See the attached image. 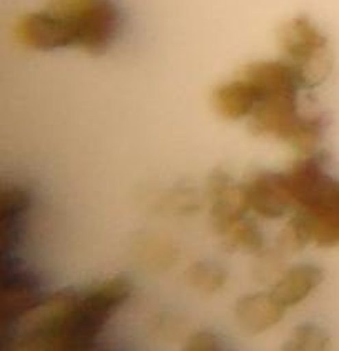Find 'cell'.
<instances>
[{
	"mask_svg": "<svg viewBox=\"0 0 339 351\" xmlns=\"http://www.w3.org/2000/svg\"><path fill=\"white\" fill-rule=\"evenodd\" d=\"M130 283L115 276L85 291H60L32 311L18 351H93L105 323L127 302Z\"/></svg>",
	"mask_w": 339,
	"mask_h": 351,
	"instance_id": "6da1fadb",
	"label": "cell"
},
{
	"mask_svg": "<svg viewBox=\"0 0 339 351\" xmlns=\"http://www.w3.org/2000/svg\"><path fill=\"white\" fill-rule=\"evenodd\" d=\"M255 92L251 115L253 134L271 136L301 154L316 152L325 122L319 115L305 114L299 107V92L307 88L298 69L286 60L255 62L241 70Z\"/></svg>",
	"mask_w": 339,
	"mask_h": 351,
	"instance_id": "7a4b0ae2",
	"label": "cell"
},
{
	"mask_svg": "<svg viewBox=\"0 0 339 351\" xmlns=\"http://www.w3.org/2000/svg\"><path fill=\"white\" fill-rule=\"evenodd\" d=\"M118 27L113 0H50L15 22L14 38L32 50L79 49L100 56L113 44Z\"/></svg>",
	"mask_w": 339,
	"mask_h": 351,
	"instance_id": "3957f363",
	"label": "cell"
},
{
	"mask_svg": "<svg viewBox=\"0 0 339 351\" xmlns=\"http://www.w3.org/2000/svg\"><path fill=\"white\" fill-rule=\"evenodd\" d=\"M283 60L298 69L307 88L316 87L331 72L328 38L305 15L290 19L278 29Z\"/></svg>",
	"mask_w": 339,
	"mask_h": 351,
	"instance_id": "277c9868",
	"label": "cell"
},
{
	"mask_svg": "<svg viewBox=\"0 0 339 351\" xmlns=\"http://www.w3.org/2000/svg\"><path fill=\"white\" fill-rule=\"evenodd\" d=\"M0 290H2V325L5 328L30 313L42 303L40 288L29 271L22 270L9 256L0 258Z\"/></svg>",
	"mask_w": 339,
	"mask_h": 351,
	"instance_id": "5b68a950",
	"label": "cell"
},
{
	"mask_svg": "<svg viewBox=\"0 0 339 351\" xmlns=\"http://www.w3.org/2000/svg\"><path fill=\"white\" fill-rule=\"evenodd\" d=\"M208 198L213 227L221 238H226L248 220L249 208L243 186L238 185L226 171H213L208 180Z\"/></svg>",
	"mask_w": 339,
	"mask_h": 351,
	"instance_id": "8992f818",
	"label": "cell"
},
{
	"mask_svg": "<svg viewBox=\"0 0 339 351\" xmlns=\"http://www.w3.org/2000/svg\"><path fill=\"white\" fill-rule=\"evenodd\" d=\"M241 186L249 212L256 215L273 220L296 212V204L284 171H260L241 183Z\"/></svg>",
	"mask_w": 339,
	"mask_h": 351,
	"instance_id": "52a82bcc",
	"label": "cell"
},
{
	"mask_svg": "<svg viewBox=\"0 0 339 351\" xmlns=\"http://www.w3.org/2000/svg\"><path fill=\"white\" fill-rule=\"evenodd\" d=\"M284 311L286 308L271 295V291L241 296L235 308L240 326L251 335L273 328L276 323L281 322Z\"/></svg>",
	"mask_w": 339,
	"mask_h": 351,
	"instance_id": "ba28073f",
	"label": "cell"
},
{
	"mask_svg": "<svg viewBox=\"0 0 339 351\" xmlns=\"http://www.w3.org/2000/svg\"><path fill=\"white\" fill-rule=\"evenodd\" d=\"M323 282V270L314 265L290 268L273 285L271 295L286 308L298 305Z\"/></svg>",
	"mask_w": 339,
	"mask_h": 351,
	"instance_id": "9c48e42d",
	"label": "cell"
},
{
	"mask_svg": "<svg viewBox=\"0 0 339 351\" xmlns=\"http://www.w3.org/2000/svg\"><path fill=\"white\" fill-rule=\"evenodd\" d=\"M29 210V195L18 186H7L0 197V253L9 255L21 235L22 218Z\"/></svg>",
	"mask_w": 339,
	"mask_h": 351,
	"instance_id": "30bf717a",
	"label": "cell"
},
{
	"mask_svg": "<svg viewBox=\"0 0 339 351\" xmlns=\"http://www.w3.org/2000/svg\"><path fill=\"white\" fill-rule=\"evenodd\" d=\"M186 280L197 290L215 293L226 282V271L212 261H198L186 270Z\"/></svg>",
	"mask_w": 339,
	"mask_h": 351,
	"instance_id": "8fae6325",
	"label": "cell"
},
{
	"mask_svg": "<svg viewBox=\"0 0 339 351\" xmlns=\"http://www.w3.org/2000/svg\"><path fill=\"white\" fill-rule=\"evenodd\" d=\"M329 345L328 335L316 325H299L281 351H326Z\"/></svg>",
	"mask_w": 339,
	"mask_h": 351,
	"instance_id": "7c38bea8",
	"label": "cell"
},
{
	"mask_svg": "<svg viewBox=\"0 0 339 351\" xmlns=\"http://www.w3.org/2000/svg\"><path fill=\"white\" fill-rule=\"evenodd\" d=\"M181 351H225L221 343L213 333L208 331H200L190 337L188 343Z\"/></svg>",
	"mask_w": 339,
	"mask_h": 351,
	"instance_id": "4fadbf2b",
	"label": "cell"
}]
</instances>
